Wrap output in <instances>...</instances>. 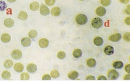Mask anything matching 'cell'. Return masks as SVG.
I'll list each match as a JSON object with an SVG mask.
<instances>
[{
    "label": "cell",
    "instance_id": "17",
    "mask_svg": "<svg viewBox=\"0 0 130 81\" xmlns=\"http://www.w3.org/2000/svg\"><path fill=\"white\" fill-rule=\"evenodd\" d=\"M28 18V15L27 13L25 11H22L19 12L18 15V18L22 21H26Z\"/></svg>",
    "mask_w": 130,
    "mask_h": 81
},
{
    "label": "cell",
    "instance_id": "9",
    "mask_svg": "<svg viewBox=\"0 0 130 81\" xmlns=\"http://www.w3.org/2000/svg\"><path fill=\"white\" fill-rule=\"evenodd\" d=\"M27 71L30 74H34L37 71V67L34 64H29L27 66Z\"/></svg>",
    "mask_w": 130,
    "mask_h": 81
},
{
    "label": "cell",
    "instance_id": "24",
    "mask_svg": "<svg viewBox=\"0 0 130 81\" xmlns=\"http://www.w3.org/2000/svg\"><path fill=\"white\" fill-rule=\"evenodd\" d=\"M1 77H2V79L6 80V79H9L11 77V74L10 72L8 71H5L4 72H2V74H1Z\"/></svg>",
    "mask_w": 130,
    "mask_h": 81
},
{
    "label": "cell",
    "instance_id": "35",
    "mask_svg": "<svg viewBox=\"0 0 130 81\" xmlns=\"http://www.w3.org/2000/svg\"><path fill=\"white\" fill-rule=\"evenodd\" d=\"M98 81H106L107 78L104 76H100L98 78Z\"/></svg>",
    "mask_w": 130,
    "mask_h": 81
},
{
    "label": "cell",
    "instance_id": "30",
    "mask_svg": "<svg viewBox=\"0 0 130 81\" xmlns=\"http://www.w3.org/2000/svg\"><path fill=\"white\" fill-rule=\"evenodd\" d=\"M6 8V4L4 1L0 0V11H4Z\"/></svg>",
    "mask_w": 130,
    "mask_h": 81
},
{
    "label": "cell",
    "instance_id": "18",
    "mask_svg": "<svg viewBox=\"0 0 130 81\" xmlns=\"http://www.w3.org/2000/svg\"><path fill=\"white\" fill-rule=\"evenodd\" d=\"M79 77V73L77 71H72L68 74V78L71 80H75Z\"/></svg>",
    "mask_w": 130,
    "mask_h": 81
},
{
    "label": "cell",
    "instance_id": "23",
    "mask_svg": "<svg viewBox=\"0 0 130 81\" xmlns=\"http://www.w3.org/2000/svg\"><path fill=\"white\" fill-rule=\"evenodd\" d=\"M13 66V62L10 59L6 60L4 63V66L6 69L11 68Z\"/></svg>",
    "mask_w": 130,
    "mask_h": 81
},
{
    "label": "cell",
    "instance_id": "39",
    "mask_svg": "<svg viewBox=\"0 0 130 81\" xmlns=\"http://www.w3.org/2000/svg\"><path fill=\"white\" fill-rule=\"evenodd\" d=\"M130 74H128V75H126L125 76L124 78V79L125 81H127V80H130Z\"/></svg>",
    "mask_w": 130,
    "mask_h": 81
},
{
    "label": "cell",
    "instance_id": "2",
    "mask_svg": "<svg viewBox=\"0 0 130 81\" xmlns=\"http://www.w3.org/2000/svg\"><path fill=\"white\" fill-rule=\"evenodd\" d=\"M92 25L94 28L96 29H100L103 25V21L100 18H95L92 21Z\"/></svg>",
    "mask_w": 130,
    "mask_h": 81
},
{
    "label": "cell",
    "instance_id": "32",
    "mask_svg": "<svg viewBox=\"0 0 130 81\" xmlns=\"http://www.w3.org/2000/svg\"><path fill=\"white\" fill-rule=\"evenodd\" d=\"M56 0H45L46 4L48 6H52L54 4Z\"/></svg>",
    "mask_w": 130,
    "mask_h": 81
},
{
    "label": "cell",
    "instance_id": "33",
    "mask_svg": "<svg viewBox=\"0 0 130 81\" xmlns=\"http://www.w3.org/2000/svg\"><path fill=\"white\" fill-rule=\"evenodd\" d=\"M52 79V77L48 74H45L42 77V80L43 81H50Z\"/></svg>",
    "mask_w": 130,
    "mask_h": 81
},
{
    "label": "cell",
    "instance_id": "4",
    "mask_svg": "<svg viewBox=\"0 0 130 81\" xmlns=\"http://www.w3.org/2000/svg\"><path fill=\"white\" fill-rule=\"evenodd\" d=\"M22 52L19 49H15L14 51H12V52L11 53V56L13 59L18 60L21 59L22 57Z\"/></svg>",
    "mask_w": 130,
    "mask_h": 81
},
{
    "label": "cell",
    "instance_id": "28",
    "mask_svg": "<svg viewBox=\"0 0 130 81\" xmlns=\"http://www.w3.org/2000/svg\"><path fill=\"white\" fill-rule=\"evenodd\" d=\"M66 53L63 51H60L58 53V55H57V56L58 59H64L65 58H66Z\"/></svg>",
    "mask_w": 130,
    "mask_h": 81
},
{
    "label": "cell",
    "instance_id": "14",
    "mask_svg": "<svg viewBox=\"0 0 130 81\" xmlns=\"http://www.w3.org/2000/svg\"><path fill=\"white\" fill-rule=\"evenodd\" d=\"M24 65L21 63H17L14 65V69L17 72H22L24 71Z\"/></svg>",
    "mask_w": 130,
    "mask_h": 81
},
{
    "label": "cell",
    "instance_id": "38",
    "mask_svg": "<svg viewBox=\"0 0 130 81\" xmlns=\"http://www.w3.org/2000/svg\"><path fill=\"white\" fill-rule=\"evenodd\" d=\"M120 1L121 3H122V4H128V3H129L130 2V0H120Z\"/></svg>",
    "mask_w": 130,
    "mask_h": 81
},
{
    "label": "cell",
    "instance_id": "8",
    "mask_svg": "<svg viewBox=\"0 0 130 81\" xmlns=\"http://www.w3.org/2000/svg\"><path fill=\"white\" fill-rule=\"evenodd\" d=\"M121 38H122V35L121 34L116 33L110 35V36L109 37V40L112 42H118L121 40Z\"/></svg>",
    "mask_w": 130,
    "mask_h": 81
},
{
    "label": "cell",
    "instance_id": "41",
    "mask_svg": "<svg viewBox=\"0 0 130 81\" xmlns=\"http://www.w3.org/2000/svg\"><path fill=\"white\" fill-rule=\"evenodd\" d=\"M80 1H84V0H80Z\"/></svg>",
    "mask_w": 130,
    "mask_h": 81
},
{
    "label": "cell",
    "instance_id": "25",
    "mask_svg": "<svg viewBox=\"0 0 130 81\" xmlns=\"http://www.w3.org/2000/svg\"><path fill=\"white\" fill-rule=\"evenodd\" d=\"M37 34H38V32L36 30H31L30 32H28V36L30 38H36L37 36Z\"/></svg>",
    "mask_w": 130,
    "mask_h": 81
},
{
    "label": "cell",
    "instance_id": "13",
    "mask_svg": "<svg viewBox=\"0 0 130 81\" xmlns=\"http://www.w3.org/2000/svg\"><path fill=\"white\" fill-rule=\"evenodd\" d=\"M1 40L4 43H8L11 40V36L8 34H3L1 37Z\"/></svg>",
    "mask_w": 130,
    "mask_h": 81
},
{
    "label": "cell",
    "instance_id": "20",
    "mask_svg": "<svg viewBox=\"0 0 130 81\" xmlns=\"http://www.w3.org/2000/svg\"><path fill=\"white\" fill-rule=\"evenodd\" d=\"M87 65L89 68H94L96 65V61L94 58H89L87 61Z\"/></svg>",
    "mask_w": 130,
    "mask_h": 81
},
{
    "label": "cell",
    "instance_id": "3",
    "mask_svg": "<svg viewBox=\"0 0 130 81\" xmlns=\"http://www.w3.org/2000/svg\"><path fill=\"white\" fill-rule=\"evenodd\" d=\"M119 77V73L115 69L110 70L108 73V79L110 81L116 80Z\"/></svg>",
    "mask_w": 130,
    "mask_h": 81
},
{
    "label": "cell",
    "instance_id": "40",
    "mask_svg": "<svg viewBox=\"0 0 130 81\" xmlns=\"http://www.w3.org/2000/svg\"><path fill=\"white\" fill-rule=\"evenodd\" d=\"M7 1L10 3H14V2H15L17 0H7Z\"/></svg>",
    "mask_w": 130,
    "mask_h": 81
},
{
    "label": "cell",
    "instance_id": "31",
    "mask_svg": "<svg viewBox=\"0 0 130 81\" xmlns=\"http://www.w3.org/2000/svg\"><path fill=\"white\" fill-rule=\"evenodd\" d=\"M123 38L126 41V42H130V32H126L124 34L123 36Z\"/></svg>",
    "mask_w": 130,
    "mask_h": 81
},
{
    "label": "cell",
    "instance_id": "34",
    "mask_svg": "<svg viewBox=\"0 0 130 81\" xmlns=\"http://www.w3.org/2000/svg\"><path fill=\"white\" fill-rule=\"evenodd\" d=\"M86 81H95V78L92 75H89L86 77Z\"/></svg>",
    "mask_w": 130,
    "mask_h": 81
},
{
    "label": "cell",
    "instance_id": "7",
    "mask_svg": "<svg viewBox=\"0 0 130 81\" xmlns=\"http://www.w3.org/2000/svg\"><path fill=\"white\" fill-rule=\"evenodd\" d=\"M38 45L40 48H47L49 45V41L46 38H42L39 40Z\"/></svg>",
    "mask_w": 130,
    "mask_h": 81
},
{
    "label": "cell",
    "instance_id": "5",
    "mask_svg": "<svg viewBox=\"0 0 130 81\" xmlns=\"http://www.w3.org/2000/svg\"><path fill=\"white\" fill-rule=\"evenodd\" d=\"M40 12L41 15L43 16H47L50 14V9H48V6L45 4H42L40 8Z\"/></svg>",
    "mask_w": 130,
    "mask_h": 81
},
{
    "label": "cell",
    "instance_id": "15",
    "mask_svg": "<svg viewBox=\"0 0 130 81\" xmlns=\"http://www.w3.org/2000/svg\"><path fill=\"white\" fill-rule=\"evenodd\" d=\"M61 14V9L58 7H54L52 9L51 14L54 17H58Z\"/></svg>",
    "mask_w": 130,
    "mask_h": 81
},
{
    "label": "cell",
    "instance_id": "10",
    "mask_svg": "<svg viewBox=\"0 0 130 81\" xmlns=\"http://www.w3.org/2000/svg\"><path fill=\"white\" fill-rule=\"evenodd\" d=\"M21 42L24 47H28L32 43V40L28 37H24L22 40Z\"/></svg>",
    "mask_w": 130,
    "mask_h": 81
},
{
    "label": "cell",
    "instance_id": "16",
    "mask_svg": "<svg viewBox=\"0 0 130 81\" xmlns=\"http://www.w3.org/2000/svg\"><path fill=\"white\" fill-rule=\"evenodd\" d=\"M39 8H40V4L36 1L32 2L30 5V8L32 11H37L39 9Z\"/></svg>",
    "mask_w": 130,
    "mask_h": 81
},
{
    "label": "cell",
    "instance_id": "22",
    "mask_svg": "<svg viewBox=\"0 0 130 81\" xmlns=\"http://www.w3.org/2000/svg\"><path fill=\"white\" fill-rule=\"evenodd\" d=\"M73 55L75 58H79L82 55V51L80 49H76L73 52Z\"/></svg>",
    "mask_w": 130,
    "mask_h": 81
},
{
    "label": "cell",
    "instance_id": "21",
    "mask_svg": "<svg viewBox=\"0 0 130 81\" xmlns=\"http://www.w3.org/2000/svg\"><path fill=\"white\" fill-rule=\"evenodd\" d=\"M112 66L115 69H122L124 67V63L122 61H116L114 63Z\"/></svg>",
    "mask_w": 130,
    "mask_h": 81
},
{
    "label": "cell",
    "instance_id": "27",
    "mask_svg": "<svg viewBox=\"0 0 130 81\" xmlns=\"http://www.w3.org/2000/svg\"><path fill=\"white\" fill-rule=\"evenodd\" d=\"M20 78L22 81H28L30 79V75L27 73L24 72L21 75Z\"/></svg>",
    "mask_w": 130,
    "mask_h": 81
},
{
    "label": "cell",
    "instance_id": "12",
    "mask_svg": "<svg viewBox=\"0 0 130 81\" xmlns=\"http://www.w3.org/2000/svg\"><path fill=\"white\" fill-rule=\"evenodd\" d=\"M104 53L107 55H111L114 53V49L112 46L109 45V46L105 47V48L104 49Z\"/></svg>",
    "mask_w": 130,
    "mask_h": 81
},
{
    "label": "cell",
    "instance_id": "11",
    "mask_svg": "<svg viewBox=\"0 0 130 81\" xmlns=\"http://www.w3.org/2000/svg\"><path fill=\"white\" fill-rule=\"evenodd\" d=\"M4 24L7 28H11L14 25V21L11 18H6L5 19Z\"/></svg>",
    "mask_w": 130,
    "mask_h": 81
},
{
    "label": "cell",
    "instance_id": "29",
    "mask_svg": "<svg viewBox=\"0 0 130 81\" xmlns=\"http://www.w3.org/2000/svg\"><path fill=\"white\" fill-rule=\"evenodd\" d=\"M100 3L104 6H108L111 4V0H100Z\"/></svg>",
    "mask_w": 130,
    "mask_h": 81
},
{
    "label": "cell",
    "instance_id": "26",
    "mask_svg": "<svg viewBox=\"0 0 130 81\" xmlns=\"http://www.w3.org/2000/svg\"><path fill=\"white\" fill-rule=\"evenodd\" d=\"M59 72H58V71L56 70V69L52 71L51 73H50V76H51L53 78H58L59 77Z\"/></svg>",
    "mask_w": 130,
    "mask_h": 81
},
{
    "label": "cell",
    "instance_id": "19",
    "mask_svg": "<svg viewBox=\"0 0 130 81\" xmlns=\"http://www.w3.org/2000/svg\"><path fill=\"white\" fill-rule=\"evenodd\" d=\"M94 43L95 45H96L98 46H101L104 43V40L101 37H96L95 38L94 40Z\"/></svg>",
    "mask_w": 130,
    "mask_h": 81
},
{
    "label": "cell",
    "instance_id": "36",
    "mask_svg": "<svg viewBox=\"0 0 130 81\" xmlns=\"http://www.w3.org/2000/svg\"><path fill=\"white\" fill-rule=\"evenodd\" d=\"M125 22H126V24L128 25H130V17H128L127 18H126V20H125Z\"/></svg>",
    "mask_w": 130,
    "mask_h": 81
},
{
    "label": "cell",
    "instance_id": "37",
    "mask_svg": "<svg viewBox=\"0 0 130 81\" xmlns=\"http://www.w3.org/2000/svg\"><path fill=\"white\" fill-rule=\"evenodd\" d=\"M130 65L128 64V65H127L126 66V68H125V70H126V72H127V73H128V74H129V73L130 72Z\"/></svg>",
    "mask_w": 130,
    "mask_h": 81
},
{
    "label": "cell",
    "instance_id": "6",
    "mask_svg": "<svg viewBox=\"0 0 130 81\" xmlns=\"http://www.w3.org/2000/svg\"><path fill=\"white\" fill-rule=\"evenodd\" d=\"M106 9L104 6H99L96 9V14L99 17H104L106 14Z\"/></svg>",
    "mask_w": 130,
    "mask_h": 81
},
{
    "label": "cell",
    "instance_id": "1",
    "mask_svg": "<svg viewBox=\"0 0 130 81\" xmlns=\"http://www.w3.org/2000/svg\"><path fill=\"white\" fill-rule=\"evenodd\" d=\"M75 20L77 24H79V25H85L88 22V18L84 14H79V15L76 16Z\"/></svg>",
    "mask_w": 130,
    "mask_h": 81
}]
</instances>
